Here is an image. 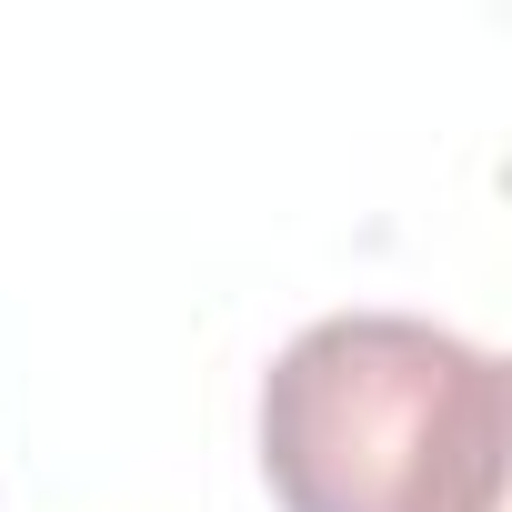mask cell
<instances>
[{
  "mask_svg": "<svg viewBox=\"0 0 512 512\" xmlns=\"http://www.w3.org/2000/svg\"><path fill=\"white\" fill-rule=\"evenodd\" d=\"M502 362L412 312H332L262 372L282 512H502Z\"/></svg>",
  "mask_w": 512,
  "mask_h": 512,
  "instance_id": "cell-1",
  "label": "cell"
}]
</instances>
